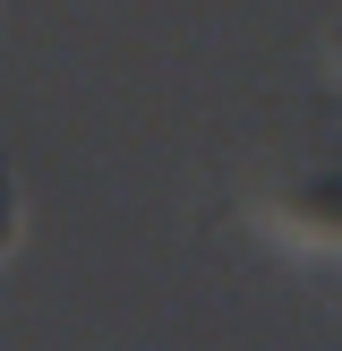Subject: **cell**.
<instances>
[{
  "mask_svg": "<svg viewBox=\"0 0 342 351\" xmlns=\"http://www.w3.org/2000/svg\"><path fill=\"white\" fill-rule=\"evenodd\" d=\"M274 223H291V232L317 240V249H342V180H308L300 197L274 206Z\"/></svg>",
  "mask_w": 342,
  "mask_h": 351,
  "instance_id": "1",
  "label": "cell"
},
{
  "mask_svg": "<svg viewBox=\"0 0 342 351\" xmlns=\"http://www.w3.org/2000/svg\"><path fill=\"white\" fill-rule=\"evenodd\" d=\"M17 240H26V197H17V171L0 163V257H9Z\"/></svg>",
  "mask_w": 342,
  "mask_h": 351,
  "instance_id": "2",
  "label": "cell"
}]
</instances>
